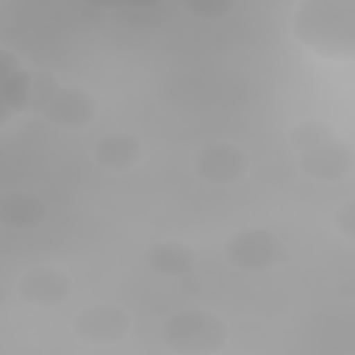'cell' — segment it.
I'll return each instance as SVG.
<instances>
[{"label":"cell","instance_id":"6da1fadb","mask_svg":"<svg viewBox=\"0 0 355 355\" xmlns=\"http://www.w3.org/2000/svg\"><path fill=\"white\" fill-rule=\"evenodd\" d=\"M294 36L324 58L349 61L355 53V0H302Z\"/></svg>","mask_w":355,"mask_h":355},{"label":"cell","instance_id":"7a4b0ae2","mask_svg":"<svg viewBox=\"0 0 355 355\" xmlns=\"http://www.w3.org/2000/svg\"><path fill=\"white\" fill-rule=\"evenodd\" d=\"M161 336L175 352H216L227 338V324L211 311H180L164 322Z\"/></svg>","mask_w":355,"mask_h":355},{"label":"cell","instance_id":"3957f363","mask_svg":"<svg viewBox=\"0 0 355 355\" xmlns=\"http://www.w3.org/2000/svg\"><path fill=\"white\" fill-rule=\"evenodd\" d=\"M222 255L230 266L241 272H263L280 266L288 258L283 241L266 227H244L230 233L227 241L222 244Z\"/></svg>","mask_w":355,"mask_h":355},{"label":"cell","instance_id":"277c9868","mask_svg":"<svg viewBox=\"0 0 355 355\" xmlns=\"http://www.w3.org/2000/svg\"><path fill=\"white\" fill-rule=\"evenodd\" d=\"M94 111H97L94 97L78 86H55V92L39 108V114L47 122H53L55 128H64V130L86 128L94 119Z\"/></svg>","mask_w":355,"mask_h":355},{"label":"cell","instance_id":"5b68a950","mask_svg":"<svg viewBox=\"0 0 355 355\" xmlns=\"http://www.w3.org/2000/svg\"><path fill=\"white\" fill-rule=\"evenodd\" d=\"M133 319L119 305H92L75 319V333L92 344H116L130 333Z\"/></svg>","mask_w":355,"mask_h":355},{"label":"cell","instance_id":"8992f818","mask_svg":"<svg viewBox=\"0 0 355 355\" xmlns=\"http://www.w3.org/2000/svg\"><path fill=\"white\" fill-rule=\"evenodd\" d=\"M194 172L205 183H236L247 172V155L230 141H211L194 155Z\"/></svg>","mask_w":355,"mask_h":355},{"label":"cell","instance_id":"52a82bcc","mask_svg":"<svg viewBox=\"0 0 355 355\" xmlns=\"http://www.w3.org/2000/svg\"><path fill=\"white\" fill-rule=\"evenodd\" d=\"M31 69L6 47H0V128L19 111H28Z\"/></svg>","mask_w":355,"mask_h":355},{"label":"cell","instance_id":"ba28073f","mask_svg":"<svg viewBox=\"0 0 355 355\" xmlns=\"http://www.w3.org/2000/svg\"><path fill=\"white\" fill-rule=\"evenodd\" d=\"M69 277L55 269V266H31L28 272H22L17 291L28 305L36 308H53L61 300H67L69 294Z\"/></svg>","mask_w":355,"mask_h":355},{"label":"cell","instance_id":"9c48e42d","mask_svg":"<svg viewBox=\"0 0 355 355\" xmlns=\"http://www.w3.org/2000/svg\"><path fill=\"white\" fill-rule=\"evenodd\" d=\"M300 166L305 175L316 180H341L352 172V150L341 141L327 139L316 147H308L300 153Z\"/></svg>","mask_w":355,"mask_h":355},{"label":"cell","instance_id":"30bf717a","mask_svg":"<svg viewBox=\"0 0 355 355\" xmlns=\"http://www.w3.org/2000/svg\"><path fill=\"white\" fill-rule=\"evenodd\" d=\"M44 200L31 191H8L0 197V225L11 230H31L44 219Z\"/></svg>","mask_w":355,"mask_h":355},{"label":"cell","instance_id":"8fae6325","mask_svg":"<svg viewBox=\"0 0 355 355\" xmlns=\"http://www.w3.org/2000/svg\"><path fill=\"white\" fill-rule=\"evenodd\" d=\"M94 161L105 169H130L141 161V141L130 133H111L94 144Z\"/></svg>","mask_w":355,"mask_h":355},{"label":"cell","instance_id":"7c38bea8","mask_svg":"<svg viewBox=\"0 0 355 355\" xmlns=\"http://www.w3.org/2000/svg\"><path fill=\"white\" fill-rule=\"evenodd\" d=\"M147 263L153 272L166 275V277H183L194 269V250L186 247L183 241H161L150 247Z\"/></svg>","mask_w":355,"mask_h":355},{"label":"cell","instance_id":"4fadbf2b","mask_svg":"<svg viewBox=\"0 0 355 355\" xmlns=\"http://www.w3.org/2000/svg\"><path fill=\"white\" fill-rule=\"evenodd\" d=\"M327 139H333V128H327L324 122H300V125H294L291 130H288V141L302 153V150H308V147H316V144H322V141H327Z\"/></svg>","mask_w":355,"mask_h":355},{"label":"cell","instance_id":"5bb4252c","mask_svg":"<svg viewBox=\"0 0 355 355\" xmlns=\"http://www.w3.org/2000/svg\"><path fill=\"white\" fill-rule=\"evenodd\" d=\"M183 6L191 17H197L202 22H216L233 11L236 0H183Z\"/></svg>","mask_w":355,"mask_h":355},{"label":"cell","instance_id":"9a60e30c","mask_svg":"<svg viewBox=\"0 0 355 355\" xmlns=\"http://www.w3.org/2000/svg\"><path fill=\"white\" fill-rule=\"evenodd\" d=\"M349 216H352V202H347V205L338 211V216H336V227H338V230H341L347 239H352V233H355V230H352Z\"/></svg>","mask_w":355,"mask_h":355},{"label":"cell","instance_id":"2e32d148","mask_svg":"<svg viewBox=\"0 0 355 355\" xmlns=\"http://www.w3.org/2000/svg\"><path fill=\"white\" fill-rule=\"evenodd\" d=\"M153 3H158V0H119V6H133V8H147Z\"/></svg>","mask_w":355,"mask_h":355},{"label":"cell","instance_id":"e0dca14e","mask_svg":"<svg viewBox=\"0 0 355 355\" xmlns=\"http://www.w3.org/2000/svg\"><path fill=\"white\" fill-rule=\"evenodd\" d=\"M0 302H3V288H0Z\"/></svg>","mask_w":355,"mask_h":355}]
</instances>
